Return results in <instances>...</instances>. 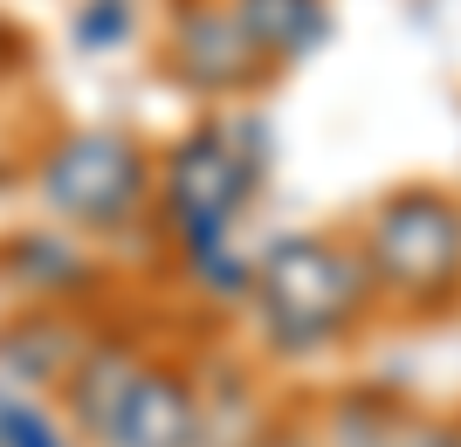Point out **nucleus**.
I'll use <instances>...</instances> for the list:
<instances>
[{"instance_id": "obj_1", "label": "nucleus", "mask_w": 461, "mask_h": 447, "mask_svg": "<svg viewBox=\"0 0 461 447\" xmlns=\"http://www.w3.org/2000/svg\"><path fill=\"white\" fill-rule=\"evenodd\" d=\"M366 255L310 234V241H283V248L255 269V303L269 324L276 351H317L351 324V310L366 303Z\"/></svg>"}, {"instance_id": "obj_2", "label": "nucleus", "mask_w": 461, "mask_h": 447, "mask_svg": "<svg viewBox=\"0 0 461 447\" xmlns=\"http://www.w3.org/2000/svg\"><path fill=\"white\" fill-rule=\"evenodd\" d=\"M366 275H379L393 296H447L461 275V207L434 186H406L372 214L366 228Z\"/></svg>"}, {"instance_id": "obj_3", "label": "nucleus", "mask_w": 461, "mask_h": 447, "mask_svg": "<svg viewBox=\"0 0 461 447\" xmlns=\"http://www.w3.org/2000/svg\"><path fill=\"white\" fill-rule=\"evenodd\" d=\"M152 186V165L124 131H77L41 158V193L83 228H117Z\"/></svg>"}, {"instance_id": "obj_4", "label": "nucleus", "mask_w": 461, "mask_h": 447, "mask_svg": "<svg viewBox=\"0 0 461 447\" xmlns=\"http://www.w3.org/2000/svg\"><path fill=\"white\" fill-rule=\"evenodd\" d=\"M104 441L111 447H200V392L173 365H138Z\"/></svg>"}, {"instance_id": "obj_5", "label": "nucleus", "mask_w": 461, "mask_h": 447, "mask_svg": "<svg viewBox=\"0 0 461 447\" xmlns=\"http://www.w3.org/2000/svg\"><path fill=\"white\" fill-rule=\"evenodd\" d=\"M179 76L200 90H241L255 76V49L234 7H193L179 14Z\"/></svg>"}, {"instance_id": "obj_6", "label": "nucleus", "mask_w": 461, "mask_h": 447, "mask_svg": "<svg viewBox=\"0 0 461 447\" xmlns=\"http://www.w3.org/2000/svg\"><path fill=\"white\" fill-rule=\"evenodd\" d=\"M234 21H241L255 56H276V62H303L330 35L324 0H234Z\"/></svg>"}, {"instance_id": "obj_7", "label": "nucleus", "mask_w": 461, "mask_h": 447, "mask_svg": "<svg viewBox=\"0 0 461 447\" xmlns=\"http://www.w3.org/2000/svg\"><path fill=\"white\" fill-rule=\"evenodd\" d=\"M138 379V351L131 344H90L83 351V365L69 371V407H77V420L104 441L117 420V407H124V392H131Z\"/></svg>"}, {"instance_id": "obj_8", "label": "nucleus", "mask_w": 461, "mask_h": 447, "mask_svg": "<svg viewBox=\"0 0 461 447\" xmlns=\"http://www.w3.org/2000/svg\"><path fill=\"white\" fill-rule=\"evenodd\" d=\"M0 269H14L21 290H41V296L90 290V262H83L62 234H14V241L0 248Z\"/></svg>"}, {"instance_id": "obj_9", "label": "nucleus", "mask_w": 461, "mask_h": 447, "mask_svg": "<svg viewBox=\"0 0 461 447\" xmlns=\"http://www.w3.org/2000/svg\"><path fill=\"white\" fill-rule=\"evenodd\" d=\"M124 28H131V0H90L83 21H77V41L83 49H111Z\"/></svg>"}, {"instance_id": "obj_10", "label": "nucleus", "mask_w": 461, "mask_h": 447, "mask_svg": "<svg viewBox=\"0 0 461 447\" xmlns=\"http://www.w3.org/2000/svg\"><path fill=\"white\" fill-rule=\"evenodd\" d=\"M0 447H62V434L41 420L35 407H21V399H7V427H0Z\"/></svg>"}, {"instance_id": "obj_11", "label": "nucleus", "mask_w": 461, "mask_h": 447, "mask_svg": "<svg viewBox=\"0 0 461 447\" xmlns=\"http://www.w3.org/2000/svg\"><path fill=\"white\" fill-rule=\"evenodd\" d=\"M241 447H310V441H276V434H262V441H241Z\"/></svg>"}, {"instance_id": "obj_12", "label": "nucleus", "mask_w": 461, "mask_h": 447, "mask_svg": "<svg viewBox=\"0 0 461 447\" xmlns=\"http://www.w3.org/2000/svg\"><path fill=\"white\" fill-rule=\"evenodd\" d=\"M0 427H7V399H0Z\"/></svg>"}]
</instances>
